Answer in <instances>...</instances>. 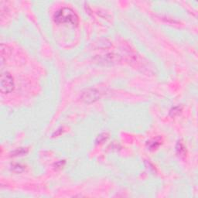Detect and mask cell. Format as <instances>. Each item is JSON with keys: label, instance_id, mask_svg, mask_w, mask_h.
Wrapping results in <instances>:
<instances>
[{"label": "cell", "instance_id": "cell-3", "mask_svg": "<svg viewBox=\"0 0 198 198\" xmlns=\"http://www.w3.org/2000/svg\"><path fill=\"white\" fill-rule=\"evenodd\" d=\"M99 98H100V95H99L98 91L95 90V89H92V88L87 89L85 91L83 92L81 95L82 100L86 103L95 102V101H97Z\"/></svg>", "mask_w": 198, "mask_h": 198}, {"label": "cell", "instance_id": "cell-10", "mask_svg": "<svg viewBox=\"0 0 198 198\" xmlns=\"http://www.w3.org/2000/svg\"><path fill=\"white\" fill-rule=\"evenodd\" d=\"M64 164H65V160H60L59 162H57L54 164V168L56 170H60V169L63 168Z\"/></svg>", "mask_w": 198, "mask_h": 198}, {"label": "cell", "instance_id": "cell-9", "mask_svg": "<svg viewBox=\"0 0 198 198\" xmlns=\"http://www.w3.org/2000/svg\"><path fill=\"white\" fill-rule=\"evenodd\" d=\"M108 138V135L107 133H101L98 136L97 139H96V143H103L104 141H105L106 139Z\"/></svg>", "mask_w": 198, "mask_h": 198}, {"label": "cell", "instance_id": "cell-8", "mask_svg": "<svg viewBox=\"0 0 198 198\" xmlns=\"http://www.w3.org/2000/svg\"><path fill=\"white\" fill-rule=\"evenodd\" d=\"M12 170L15 172V173H22L24 170V166H22L20 164H15V165L12 166Z\"/></svg>", "mask_w": 198, "mask_h": 198}, {"label": "cell", "instance_id": "cell-1", "mask_svg": "<svg viewBox=\"0 0 198 198\" xmlns=\"http://www.w3.org/2000/svg\"><path fill=\"white\" fill-rule=\"evenodd\" d=\"M53 20L58 24L68 23L72 26H77L79 22V19L76 13L68 7H63L57 10L53 15Z\"/></svg>", "mask_w": 198, "mask_h": 198}, {"label": "cell", "instance_id": "cell-5", "mask_svg": "<svg viewBox=\"0 0 198 198\" xmlns=\"http://www.w3.org/2000/svg\"><path fill=\"white\" fill-rule=\"evenodd\" d=\"M28 152V149L27 148H18L13 152H12L13 156H23L26 155Z\"/></svg>", "mask_w": 198, "mask_h": 198}, {"label": "cell", "instance_id": "cell-4", "mask_svg": "<svg viewBox=\"0 0 198 198\" xmlns=\"http://www.w3.org/2000/svg\"><path fill=\"white\" fill-rule=\"evenodd\" d=\"M176 153L179 155L180 156H185L186 154V147H185L184 144L183 143V142L180 140V141L177 142L176 145Z\"/></svg>", "mask_w": 198, "mask_h": 198}, {"label": "cell", "instance_id": "cell-11", "mask_svg": "<svg viewBox=\"0 0 198 198\" xmlns=\"http://www.w3.org/2000/svg\"><path fill=\"white\" fill-rule=\"evenodd\" d=\"M63 128H58V129H57L54 132V133L53 134V137H56V136H59L60 135H61L62 133H63Z\"/></svg>", "mask_w": 198, "mask_h": 198}, {"label": "cell", "instance_id": "cell-7", "mask_svg": "<svg viewBox=\"0 0 198 198\" xmlns=\"http://www.w3.org/2000/svg\"><path fill=\"white\" fill-rule=\"evenodd\" d=\"M181 110H182V108H181L180 106H176V107H173V108H172L171 110L170 111V114L172 117L176 116V115L180 114Z\"/></svg>", "mask_w": 198, "mask_h": 198}, {"label": "cell", "instance_id": "cell-6", "mask_svg": "<svg viewBox=\"0 0 198 198\" xmlns=\"http://www.w3.org/2000/svg\"><path fill=\"white\" fill-rule=\"evenodd\" d=\"M160 142L158 141L157 139H152L151 141L148 142L147 145L149 150H155L160 145Z\"/></svg>", "mask_w": 198, "mask_h": 198}, {"label": "cell", "instance_id": "cell-2", "mask_svg": "<svg viewBox=\"0 0 198 198\" xmlns=\"http://www.w3.org/2000/svg\"><path fill=\"white\" fill-rule=\"evenodd\" d=\"M13 77L9 72H3L1 75L0 91L2 94H9L14 89Z\"/></svg>", "mask_w": 198, "mask_h": 198}]
</instances>
